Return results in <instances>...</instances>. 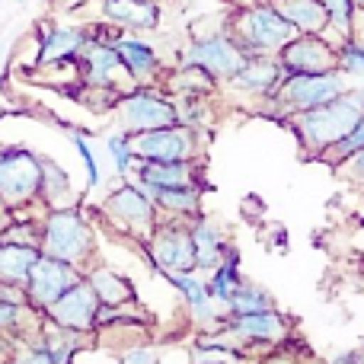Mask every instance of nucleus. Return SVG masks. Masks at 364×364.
I'll return each mask as SVG.
<instances>
[{"mask_svg":"<svg viewBox=\"0 0 364 364\" xmlns=\"http://www.w3.org/2000/svg\"><path fill=\"white\" fill-rule=\"evenodd\" d=\"M74 70L83 90L80 100L93 109H112L115 100L134 83L112 45V26L106 23L90 26V38L77 51Z\"/></svg>","mask_w":364,"mask_h":364,"instance_id":"obj_1","label":"nucleus"},{"mask_svg":"<svg viewBox=\"0 0 364 364\" xmlns=\"http://www.w3.org/2000/svg\"><path fill=\"white\" fill-rule=\"evenodd\" d=\"M361 112H364V87H348L336 100L284 119V125L294 132L304 157L320 160V154L326 147H333L336 141L352 132V125L361 119Z\"/></svg>","mask_w":364,"mask_h":364,"instance_id":"obj_2","label":"nucleus"},{"mask_svg":"<svg viewBox=\"0 0 364 364\" xmlns=\"http://www.w3.org/2000/svg\"><path fill=\"white\" fill-rule=\"evenodd\" d=\"M38 250L87 269L96 259V230H93V220H90L87 208L80 201L61 205V208H45Z\"/></svg>","mask_w":364,"mask_h":364,"instance_id":"obj_3","label":"nucleus"},{"mask_svg":"<svg viewBox=\"0 0 364 364\" xmlns=\"http://www.w3.org/2000/svg\"><path fill=\"white\" fill-rule=\"evenodd\" d=\"M227 32L240 45L246 58L252 55H278L291 38L297 36L294 26L278 13L275 4L269 0H250V4L237 6L227 13Z\"/></svg>","mask_w":364,"mask_h":364,"instance_id":"obj_4","label":"nucleus"},{"mask_svg":"<svg viewBox=\"0 0 364 364\" xmlns=\"http://www.w3.org/2000/svg\"><path fill=\"white\" fill-rule=\"evenodd\" d=\"M348 87L352 83H348V77L339 68L320 70V74H284L282 83L275 87V93L265 102H259V112L284 122L297 112H307V109H316L323 102L336 100Z\"/></svg>","mask_w":364,"mask_h":364,"instance_id":"obj_5","label":"nucleus"},{"mask_svg":"<svg viewBox=\"0 0 364 364\" xmlns=\"http://www.w3.org/2000/svg\"><path fill=\"white\" fill-rule=\"evenodd\" d=\"M100 218L112 227L115 233L134 240V243H144L151 237V230L157 227V205L154 198L138 186L134 179L122 182L119 188H112L109 195H102L100 201Z\"/></svg>","mask_w":364,"mask_h":364,"instance_id":"obj_6","label":"nucleus"},{"mask_svg":"<svg viewBox=\"0 0 364 364\" xmlns=\"http://www.w3.org/2000/svg\"><path fill=\"white\" fill-rule=\"evenodd\" d=\"M109 112L115 115V125L128 134L176 125L173 96L166 93L160 83H132V87L115 100V106L109 109Z\"/></svg>","mask_w":364,"mask_h":364,"instance_id":"obj_7","label":"nucleus"},{"mask_svg":"<svg viewBox=\"0 0 364 364\" xmlns=\"http://www.w3.org/2000/svg\"><path fill=\"white\" fill-rule=\"evenodd\" d=\"M141 246L147 269L151 272H173V275H186L195 269V240L188 230L186 218H157V227Z\"/></svg>","mask_w":364,"mask_h":364,"instance_id":"obj_8","label":"nucleus"},{"mask_svg":"<svg viewBox=\"0 0 364 364\" xmlns=\"http://www.w3.org/2000/svg\"><path fill=\"white\" fill-rule=\"evenodd\" d=\"M42 154L23 144H0V198L10 211L38 205Z\"/></svg>","mask_w":364,"mask_h":364,"instance_id":"obj_9","label":"nucleus"},{"mask_svg":"<svg viewBox=\"0 0 364 364\" xmlns=\"http://www.w3.org/2000/svg\"><path fill=\"white\" fill-rule=\"evenodd\" d=\"M132 147L138 160H205L208 132L188 125H164L151 132L132 134Z\"/></svg>","mask_w":364,"mask_h":364,"instance_id":"obj_10","label":"nucleus"},{"mask_svg":"<svg viewBox=\"0 0 364 364\" xmlns=\"http://www.w3.org/2000/svg\"><path fill=\"white\" fill-rule=\"evenodd\" d=\"M179 61L198 64V68H205L218 83H227L240 68H243L246 55L240 51V45L230 38V32L218 29V32H208V36H201L198 32V36L182 48Z\"/></svg>","mask_w":364,"mask_h":364,"instance_id":"obj_11","label":"nucleus"},{"mask_svg":"<svg viewBox=\"0 0 364 364\" xmlns=\"http://www.w3.org/2000/svg\"><path fill=\"white\" fill-rule=\"evenodd\" d=\"M83 278V269L68 259H58V256H48V252H38V259L32 262L29 269V278H26V297L29 304L42 314L48 304H55L58 297L64 294L68 288H74L77 282Z\"/></svg>","mask_w":364,"mask_h":364,"instance_id":"obj_12","label":"nucleus"},{"mask_svg":"<svg viewBox=\"0 0 364 364\" xmlns=\"http://www.w3.org/2000/svg\"><path fill=\"white\" fill-rule=\"evenodd\" d=\"M224 326L233 333L240 348L250 355L252 346H284L294 323L282 307H272L259 310V314H227Z\"/></svg>","mask_w":364,"mask_h":364,"instance_id":"obj_13","label":"nucleus"},{"mask_svg":"<svg viewBox=\"0 0 364 364\" xmlns=\"http://www.w3.org/2000/svg\"><path fill=\"white\" fill-rule=\"evenodd\" d=\"M278 64L284 74H320V70H333L336 64V42L329 36H307L297 32L282 51H278Z\"/></svg>","mask_w":364,"mask_h":364,"instance_id":"obj_14","label":"nucleus"},{"mask_svg":"<svg viewBox=\"0 0 364 364\" xmlns=\"http://www.w3.org/2000/svg\"><path fill=\"white\" fill-rule=\"evenodd\" d=\"M90 38V26H58L42 23L38 26V55L32 68L48 70V68H68L74 64L77 51Z\"/></svg>","mask_w":364,"mask_h":364,"instance_id":"obj_15","label":"nucleus"},{"mask_svg":"<svg viewBox=\"0 0 364 364\" xmlns=\"http://www.w3.org/2000/svg\"><path fill=\"white\" fill-rule=\"evenodd\" d=\"M282 77H284V70H282V64H278V55H252V58H246L243 68L227 83H220V87L237 96H246V100H252L259 106V102H265L275 93Z\"/></svg>","mask_w":364,"mask_h":364,"instance_id":"obj_16","label":"nucleus"},{"mask_svg":"<svg viewBox=\"0 0 364 364\" xmlns=\"http://www.w3.org/2000/svg\"><path fill=\"white\" fill-rule=\"evenodd\" d=\"M96 310H100V297L96 291L90 288L87 278L68 288L55 304L42 310L45 320L58 323V326H68V329H80V333H96L93 323H96Z\"/></svg>","mask_w":364,"mask_h":364,"instance_id":"obj_17","label":"nucleus"},{"mask_svg":"<svg viewBox=\"0 0 364 364\" xmlns=\"http://www.w3.org/2000/svg\"><path fill=\"white\" fill-rule=\"evenodd\" d=\"M112 45H115V51H119L122 64H125L128 77H132L134 83H160L166 64L151 42H144L138 32L112 29Z\"/></svg>","mask_w":364,"mask_h":364,"instance_id":"obj_18","label":"nucleus"},{"mask_svg":"<svg viewBox=\"0 0 364 364\" xmlns=\"http://www.w3.org/2000/svg\"><path fill=\"white\" fill-rule=\"evenodd\" d=\"M160 278H164V282H170L173 291L182 297V304L188 307V316H192V323H195V329H198V333L218 326V323L227 316L224 310H220L218 304L211 301V294H208V284H205V278H201V272H186V275L160 272Z\"/></svg>","mask_w":364,"mask_h":364,"instance_id":"obj_19","label":"nucleus"},{"mask_svg":"<svg viewBox=\"0 0 364 364\" xmlns=\"http://www.w3.org/2000/svg\"><path fill=\"white\" fill-rule=\"evenodd\" d=\"M132 179L144 188L201 186L205 188V160H134Z\"/></svg>","mask_w":364,"mask_h":364,"instance_id":"obj_20","label":"nucleus"},{"mask_svg":"<svg viewBox=\"0 0 364 364\" xmlns=\"http://www.w3.org/2000/svg\"><path fill=\"white\" fill-rule=\"evenodd\" d=\"M100 19L112 29L151 32L160 26V0H100Z\"/></svg>","mask_w":364,"mask_h":364,"instance_id":"obj_21","label":"nucleus"},{"mask_svg":"<svg viewBox=\"0 0 364 364\" xmlns=\"http://www.w3.org/2000/svg\"><path fill=\"white\" fill-rule=\"evenodd\" d=\"M83 278H87L90 288L96 291L100 304L125 307V304H134V301H138V288H134V282L125 275V272L112 269L109 262H100V259H93V262L83 269Z\"/></svg>","mask_w":364,"mask_h":364,"instance_id":"obj_22","label":"nucleus"},{"mask_svg":"<svg viewBox=\"0 0 364 364\" xmlns=\"http://www.w3.org/2000/svg\"><path fill=\"white\" fill-rule=\"evenodd\" d=\"M188 230H192V240H195V269L201 275L214 269V265L224 259V250H227V230L218 224L214 218H208L205 211L188 218Z\"/></svg>","mask_w":364,"mask_h":364,"instance_id":"obj_23","label":"nucleus"},{"mask_svg":"<svg viewBox=\"0 0 364 364\" xmlns=\"http://www.w3.org/2000/svg\"><path fill=\"white\" fill-rule=\"evenodd\" d=\"M144 192L154 198L160 218H186L188 220L205 211V188L201 186H166V188H144Z\"/></svg>","mask_w":364,"mask_h":364,"instance_id":"obj_24","label":"nucleus"},{"mask_svg":"<svg viewBox=\"0 0 364 364\" xmlns=\"http://www.w3.org/2000/svg\"><path fill=\"white\" fill-rule=\"evenodd\" d=\"M38 339H42L45 348H48L51 364H68L96 339V333H80V329L58 326V323H51L42 316V323H38Z\"/></svg>","mask_w":364,"mask_h":364,"instance_id":"obj_25","label":"nucleus"},{"mask_svg":"<svg viewBox=\"0 0 364 364\" xmlns=\"http://www.w3.org/2000/svg\"><path fill=\"white\" fill-rule=\"evenodd\" d=\"M205 284H208V294H211V301L227 314V304H230V297L237 294V288L243 284V272H240V250L233 243H227L224 259H220V262L214 265L211 272H208Z\"/></svg>","mask_w":364,"mask_h":364,"instance_id":"obj_26","label":"nucleus"},{"mask_svg":"<svg viewBox=\"0 0 364 364\" xmlns=\"http://www.w3.org/2000/svg\"><path fill=\"white\" fill-rule=\"evenodd\" d=\"M160 87H164L170 96H179V93L214 96V93H220V83L214 80L205 68H198V64H186V61L170 64V68L164 70V77H160Z\"/></svg>","mask_w":364,"mask_h":364,"instance_id":"obj_27","label":"nucleus"},{"mask_svg":"<svg viewBox=\"0 0 364 364\" xmlns=\"http://www.w3.org/2000/svg\"><path fill=\"white\" fill-rule=\"evenodd\" d=\"M278 13L294 26V32H307V36H326L329 16L323 0H275Z\"/></svg>","mask_w":364,"mask_h":364,"instance_id":"obj_28","label":"nucleus"},{"mask_svg":"<svg viewBox=\"0 0 364 364\" xmlns=\"http://www.w3.org/2000/svg\"><path fill=\"white\" fill-rule=\"evenodd\" d=\"M74 182H70L68 170L58 160L42 157V179H38V205L42 208H61V205H74Z\"/></svg>","mask_w":364,"mask_h":364,"instance_id":"obj_29","label":"nucleus"},{"mask_svg":"<svg viewBox=\"0 0 364 364\" xmlns=\"http://www.w3.org/2000/svg\"><path fill=\"white\" fill-rule=\"evenodd\" d=\"M38 246H26V243H6L0 240V282L6 284H26L29 278L32 262L38 259Z\"/></svg>","mask_w":364,"mask_h":364,"instance_id":"obj_30","label":"nucleus"},{"mask_svg":"<svg viewBox=\"0 0 364 364\" xmlns=\"http://www.w3.org/2000/svg\"><path fill=\"white\" fill-rule=\"evenodd\" d=\"M214 96H201V93H179L173 96V109H176V122L179 125H188V128H198V132H208L214 125Z\"/></svg>","mask_w":364,"mask_h":364,"instance_id":"obj_31","label":"nucleus"},{"mask_svg":"<svg viewBox=\"0 0 364 364\" xmlns=\"http://www.w3.org/2000/svg\"><path fill=\"white\" fill-rule=\"evenodd\" d=\"M38 323H42V314H38L32 304L0 301V333H4V336L19 339V336L38 333Z\"/></svg>","mask_w":364,"mask_h":364,"instance_id":"obj_32","label":"nucleus"},{"mask_svg":"<svg viewBox=\"0 0 364 364\" xmlns=\"http://www.w3.org/2000/svg\"><path fill=\"white\" fill-rule=\"evenodd\" d=\"M323 6H326V16H329L326 36L333 38V42L355 36V32L361 29V13H358V6H355V0H323Z\"/></svg>","mask_w":364,"mask_h":364,"instance_id":"obj_33","label":"nucleus"},{"mask_svg":"<svg viewBox=\"0 0 364 364\" xmlns=\"http://www.w3.org/2000/svg\"><path fill=\"white\" fill-rule=\"evenodd\" d=\"M272 307H278L272 291L243 278V284H240L237 294H233L230 304H227V314H259V310H272Z\"/></svg>","mask_w":364,"mask_h":364,"instance_id":"obj_34","label":"nucleus"},{"mask_svg":"<svg viewBox=\"0 0 364 364\" xmlns=\"http://www.w3.org/2000/svg\"><path fill=\"white\" fill-rule=\"evenodd\" d=\"M336 64H339V70L346 77L364 80V36L361 32L336 42Z\"/></svg>","mask_w":364,"mask_h":364,"instance_id":"obj_35","label":"nucleus"},{"mask_svg":"<svg viewBox=\"0 0 364 364\" xmlns=\"http://www.w3.org/2000/svg\"><path fill=\"white\" fill-rule=\"evenodd\" d=\"M364 151V112H361V119L352 125V132L346 134V138H339L333 147H326V151L320 154V160L316 164H326V166H339L346 157H352V154H358Z\"/></svg>","mask_w":364,"mask_h":364,"instance_id":"obj_36","label":"nucleus"},{"mask_svg":"<svg viewBox=\"0 0 364 364\" xmlns=\"http://www.w3.org/2000/svg\"><path fill=\"white\" fill-rule=\"evenodd\" d=\"M106 154L112 157V166H115V173L119 176H132V170H134V147H132V134L128 132H122V128H115L112 134H106Z\"/></svg>","mask_w":364,"mask_h":364,"instance_id":"obj_37","label":"nucleus"},{"mask_svg":"<svg viewBox=\"0 0 364 364\" xmlns=\"http://www.w3.org/2000/svg\"><path fill=\"white\" fill-rule=\"evenodd\" d=\"M70 144H74L77 157L83 160V170H87V186H90V188H100V186H102L100 160H96L93 144H90V141H87V134H83V132H74V134H70Z\"/></svg>","mask_w":364,"mask_h":364,"instance_id":"obj_38","label":"nucleus"},{"mask_svg":"<svg viewBox=\"0 0 364 364\" xmlns=\"http://www.w3.org/2000/svg\"><path fill=\"white\" fill-rule=\"evenodd\" d=\"M160 358H164L160 348L151 346V342H132V346H122V352H119V361H125V364H154Z\"/></svg>","mask_w":364,"mask_h":364,"instance_id":"obj_39","label":"nucleus"},{"mask_svg":"<svg viewBox=\"0 0 364 364\" xmlns=\"http://www.w3.org/2000/svg\"><path fill=\"white\" fill-rule=\"evenodd\" d=\"M192 361H243V352H233V348H220V346H201L195 342L192 352H188Z\"/></svg>","mask_w":364,"mask_h":364,"instance_id":"obj_40","label":"nucleus"},{"mask_svg":"<svg viewBox=\"0 0 364 364\" xmlns=\"http://www.w3.org/2000/svg\"><path fill=\"white\" fill-rule=\"evenodd\" d=\"M336 173H339L346 182H352V186H364V151L352 154V157H346L339 166H336Z\"/></svg>","mask_w":364,"mask_h":364,"instance_id":"obj_41","label":"nucleus"},{"mask_svg":"<svg viewBox=\"0 0 364 364\" xmlns=\"http://www.w3.org/2000/svg\"><path fill=\"white\" fill-rule=\"evenodd\" d=\"M333 361H342V364H348V361H364V348H358V352H342V355H333Z\"/></svg>","mask_w":364,"mask_h":364,"instance_id":"obj_42","label":"nucleus"},{"mask_svg":"<svg viewBox=\"0 0 364 364\" xmlns=\"http://www.w3.org/2000/svg\"><path fill=\"white\" fill-rule=\"evenodd\" d=\"M6 218H10V208H6V205H4V198H0V227H4V220H6Z\"/></svg>","mask_w":364,"mask_h":364,"instance_id":"obj_43","label":"nucleus"},{"mask_svg":"<svg viewBox=\"0 0 364 364\" xmlns=\"http://www.w3.org/2000/svg\"><path fill=\"white\" fill-rule=\"evenodd\" d=\"M355 6H358V13L364 16V0H355Z\"/></svg>","mask_w":364,"mask_h":364,"instance_id":"obj_44","label":"nucleus"},{"mask_svg":"<svg viewBox=\"0 0 364 364\" xmlns=\"http://www.w3.org/2000/svg\"><path fill=\"white\" fill-rule=\"evenodd\" d=\"M13 4H26V0H13Z\"/></svg>","mask_w":364,"mask_h":364,"instance_id":"obj_45","label":"nucleus"},{"mask_svg":"<svg viewBox=\"0 0 364 364\" xmlns=\"http://www.w3.org/2000/svg\"><path fill=\"white\" fill-rule=\"evenodd\" d=\"M269 4H275V0H269Z\"/></svg>","mask_w":364,"mask_h":364,"instance_id":"obj_46","label":"nucleus"},{"mask_svg":"<svg viewBox=\"0 0 364 364\" xmlns=\"http://www.w3.org/2000/svg\"><path fill=\"white\" fill-rule=\"evenodd\" d=\"M361 192H364V186H361Z\"/></svg>","mask_w":364,"mask_h":364,"instance_id":"obj_47","label":"nucleus"},{"mask_svg":"<svg viewBox=\"0 0 364 364\" xmlns=\"http://www.w3.org/2000/svg\"><path fill=\"white\" fill-rule=\"evenodd\" d=\"M361 87H364V83H361Z\"/></svg>","mask_w":364,"mask_h":364,"instance_id":"obj_48","label":"nucleus"}]
</instances>
